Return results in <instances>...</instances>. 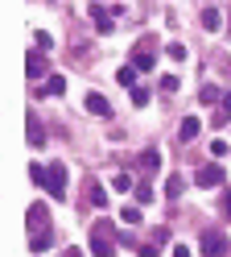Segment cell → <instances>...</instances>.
<instances>
[{"label": "cell", "mask_w": 231, "mask_h": 257, "mask_svg": "<svg viewBox=\"0 0 231 257\" xmlns=\"http://www.w3.org/2000/svg\"><path fill=\"white\" fill-rule=\"evenodd\" d=\"M132 191H136V199H140V207H144V203H148V199H153V191H148V187H144V183H140V187H132Z\"/></svg>", "instance_id": "4316f807"}, {"label": "cell", "mask_w": 231, "mask_h": 257, "mask_svg": "<svg viewBox=\"0 0 231 257\" xmlns=\"http://www.w3.org/2000/svg\"><path fill=\"white\" fill-rule=\"evenodd\" d=\"M227 120H231V91L223 95V100H219V104H214V124H219V128H223Z\"/></svg>", "instance_id": "7c38bea8"}, {"label": "cell", "mask_w": 231, "mask_h": 257, "mask_svg": "<svg viewBox=\"0 0 231 257\" xmlns=\"http://www.w3.org/2000/svg\"><path fill=\"white\" fill-rule=\"evenodd\" d=\"M91 21H95V29H99V34H116V29H120V25H116V17H112V13H108V5H104V0H91Z\"/></svg>", "instance_id": "277c9868"}, {"label": "cell", "mask_w": 231, "mask_h": 257, "mask_svg": "<svg viewBox=\"0 0 231 257\" xmlns=\"http://www.w3.org/2000/svg\"><path fill=\"white\" fill-rule=\"evenodd\" d=\"M157 166H161V154H157V150H144V154H140V170H144V174H153Z\"/></svg>", "instance_id": "2e32d148"}, {"label": "cell", "mask_w": 231, "mask_h": 257, "mask_svg": "<svg viewBox=\"0 0 231 257\" xmlns=\"http://www.w3.org/2000/svg\"><path fill=\"white\" fill-rule=\"evenodd\" d=\"M161 91L174 95V91H178V75H165V79H161Z\"/></svg>", "instance_id": "d4e9b609"}, {"label": "cell", "mask_w": 231, "mask_h": 257, "mask_svg": "<svg viewBox=\"0 0 231 257\" xmlns=\"http://www.w3.org/2000/svg\"><path fill=\"white\" fill-rule=\"evenodd\" d=\"M198 133H202V124H198V116H186V120H182V128H178V137H182V141H194Z\"/></svg>", "instance_id": "8fae6325"}, {"label": "cell", "mask_w": 231, "mask_h": 257, "mask_svg": "<svg viewBox=\"0 0 231 257\" xmlns=\"http://www.w3.org/2000/svg\"><path fill=\"white\" fill-rule=\"evenodd\" d=\"M120 220H124V224H140V207H136V203H128L124 212H120Z\"/></svg>", "instance_id": "603a6c76"}, {"label": "cell", "mask_w": 231, "mask_h": 257, "mask_svg": "<svg viewBox=\"0 0 231 257\" xmlns=\"http://www.w3.org/2000/svg\"><path fill=\"white\" fill-rule=\"evenodd\" d=\"M46 67H50V62H46L38 50H33V54L25 58V75H29V79H42V75H46Z\"/></svg>", "instance_id": "9c48e42d"}, {"label": "cell", "mask_w": 231, "mask_h": 257, "mask_svg": "<svg viewBox=\"0 0 231 257\" xmlns=\"http://www.w3.org/2000/svg\"><path fill=\"white\" fill-rule=\"evenodd\" d=\"M194 183L198 187H219L223 183V166H198L194 170Z\"/></svg>", "instance_id": "52a82bcc"}, {"label": "cell", "mask_w": 231, "mask_h": 257, "mask_svg": "<svg viewBox=\"0 0 231 257\" xmlns=\"http://www.w3.org/2000/svg\"><path fill=\"white\" fill-rule=\"evenodd\" d=\"M33 183H42L50 191V199H62L66 195V166L54 162V166H33Z\"/></svg>", "instance_id": "6da1fadb"}, {"label": "cell", "mask_w": 231, "mask_h": 257, "mask_svg": "<svg viewBox=\"0 0 231 257\" xmlns=\"http://www.w3.org/2000/svg\"><path fill=\"white\" fill-rule=\"evenodd\" d=\"M112 187H116V191H132V174H116Z\"/></svg>", "instance_id": "cb8c5ba5"}, {"label": "cell", "mask_w": 231, "mask_h": 257, "mask_svg": "<svg viewBox=\"0 0 231 257\" xmlns=\"http://www.w3.org/2000/svg\"><path fill=\"white\" fill-rule=\"evenodd\" d=\"M29 228H33V232H46V228H50V220H46L42 207H29Z\"/></svg>", "instance_id": "9a60e30c"}, {"label": "cell", "mask_w": 231, "mask_h": 257, "mask_svg": "<svg viewBox=\"0 0 231 257\" xmlns=\"http://www.w3.org/2000/svg\"><path fill=\"white\" fill-rule=\"evenodd\" d=\"M62 91H66V79L62 75H50L46 79V95H62Z\"/></svg>", "instance_id": "d6986e66"}, {"label": "cell", "mask_w": 231, "mask_h": 257, "mask_svg": "<svg viewBox=\"0 0 231 257\" xmlns=\"http://www.w3.org/2000/svg\"><path fill=\"white\" fill-rule=\"evenodd\" d=\"M82 104H87V112H91V116H112V104H108L99 91H87V95H82Z\"/></svg>", "instance_id": "ba28073f"}, {"label": "cell", "mask_w": 231, "mask_h": 257, "mask_svg": "<svg viewBox=\"0 0 231 257\" xmlns=\"http://www.w3.org/2000/svg\"><path fill=\"white\" fill-rule=\"evenodd\" d=\"M62 257H87V253H82V249H74V245H70V249H66Z\"/></svg>", "instance_id": "f546056e"}, {"label": "cell", "mask_w": 231, "mask_h": 257, "mask_svg": "<svg viewBox=\"0 0 231 257\" xmlns=\"http://www.w3.org/2000/svg\"><path fill=\"white\" fill-rule=\"evenodd\" d=\"M29 146H46V128L38 124V116L29 112Z\"/></svg>", "instance_id": "5bb4252c"}, {"label": "cell", "mask_w": 231, "mask_h": 257, "mask_svg": "<svg viewBox=\"0 0 231 257\" xmlns=\"http://www.w3.org/2000/svg\"><path fill=\"white\" fill-rule=\"evenodd\" d=\"M38 46H42V54H46V50H54V38H50V34H38Z\"/></svg>", "instance_id": "83f0119b"}, {"label": "cell", "mask_w": 231, "mask_h": 257, "mask_svg": "<svg viewBox=\"0 0 231 257\" xmlns=\"http://www.w3.org/2000/svg\"><path fill=\"white\" fill-rule=\"evenodd\" d=\"M198 100H202V104H219V100H223V91L214 87V83H202V91H198Z\"/></svg>", "instance_id": "ac0fdd59"}, {"label": "cell", "mask_w": 231, "mask_h": 257, "mask_svg": "<svg viewBox=\"0 0 231 257\" xmlns=\"http://www.w3.org/2000/svg\"><path fill=\"white\" fill-rule=\"evenodd\" d=\"M116 79H120L124 87H136V67H120V75H116Z\"/></svg>", "instance_id": "44dd1931"}, {"label": "cell", "mask_w": 231, "mask_h": 257, "mask_svg": "<svg viewBox=\"0 0 231 257\" xmlns=\"http://www.w3.org/2000/svg\"><path fill=\"white\" fill-rule=\"evenodd\" d=\"M198 249H202L206 257H223L227 253V236L223 232H202L198 236Z\"/></svg>", "instance_id": "5b68a950"}, {"label": "cell", "mask_w": 231, "mask_h": 257, "mask_svg": "<svg viewBox=\"0 0 231 257\" xmlns=\"http://www.w3.org/2000/svg\"><path fill=\"white\" fill-rule=\"evenodd\" d=\"M87 195H91V203H95V207H104V203H108V195H104V187H99V183H91V187H87Z\"/></svg>", "instance_id": "7402d4cb"}, {"label": "cell", "mask_w": 231, "mask_h": 257, "mask_svg": "<svg viewBox=\"0 0 231 257\" xmlns=\"http://www.w3.org/2000/svg\"><path fill=\"white\" fill-rule=\"evenodd\" d=\"M132 104L144 108V104H148V91H144V87H132Z\"/></svg>", "instance_id": "484cf974"}, {"label": "cell", "mask_w": 231, "mask_h": 257, "mask_svg": "<svg viewBox=\"0 0 231 257\" xmlns=\"http://www.w3.org/2000/svg\"><path fill=\"white\" fill-rule=\"evenodd\" d=\"M165 54H170L174 62H186V46H182V42H170V46H165Z\"/></svg>", "instance_id": "ffe728a7"}, {"label": "cell", "mask_w": 231, "mask_h": 257, "mask_svg": "<svg viewBox=\"0 0 231 257\" xmlns=\"http://www.w3.org/2000/svg\"><path fill=\"white\" fill-rule=\"evenodd\" d=\"M54 245V228H46V232H29V249L33 253H42V249H50Z\"/></svg>", "instance_id": "30bf717a"}, {"label": "cell", "mask_w": 231, "mask_h": 257, "mask_svg": "<svg viewBox=\"0 0 231 257\" xmlns=\"http://www.w3.org/2000/svg\"><path fill=\"white\" fill-rule=\"evenodd\" d=\"M223 212L231 216V191H227V195H223Z\"/></svg>", "instance_id": "4dcf8cb0"}, {"label": "cell", "mask_w": 231, "mask_h": 257, "mask_svg": "<svg viewBox=\"0 0 231 257\" xmlns=\"http://www.w3.org/2000/svg\"><path fill=\"white\" fill-rule=\"evenodd\" d=\"M174 257H190V249L186 245H174Z\"/></svg>", "instance_id": "f1b7e54d"}, {"label": "cell", "mask_w": 231, "mask_h": 257, "mask_svg": "<svg viewBox=\"0 0 231 257\" xmlns=\"http://www.w3.org/2000/svg\"><path fill=\"white\" fill-rule=\"evenodd\" d=\"M182 191H186V179H182V174H170V183H165V195H170V199H178Z\"/></svg>", "instance_id": "e0dca14e"}, {"label": "cell", "mask_w": 231, "mask_h": 257, "mask_svg": "<svg viewBox=\"0 0 231 257\" xmlns=\"http://www.w3.org/2000/svg\"><path fill=\"white\" fill-rule=\"evenodd\" d=\"M108 5V13L116 17V25H136L140 17H144V5L140 0H104Z\"/></svg>", "instance_id": "7a4b0ae2"}, {"label": "cell", "mask_w": 231, "mask_h": 257, "mask_svg": "<svg viewBox=\"0 0 231 257\" xmlns=\"http://www.w3.org/2000/svg\"><path fill=\"white\" fill-rule=\"evenodd\" d=\"M132 67L136 71H153V42H136V50H132Z\"/></svg>", "instance_id": "8992f818"}, {"label": "cell", "mask_w": 231, "mask_h": 257, "mask_svg": "<svg viewBox=\"0 0 231 257\" xmlns=\"http://www.w3.org/2000/svg\"><path fill=\"white\" fill-rule=\"evenodd\" d=\"M219 25H223V13L219 9H202V29H206V34H214Z\"/></svg>", "instance_id": "4fadbf2b"}, {"label": "cell", "mask_w": 231, "mask_h": 257, "mask_svg": "<svg viewBox=\"0 0 231 257\" xmlns=\"http://www.w3.org/2000/svg\"><path fill=\"white\" fill-rule=\"evenodd\" d=\"M116 228L108 220H99V224H91V253L95 257H112L116 253V236H112Z\"/></svg>", "instance_id": "3957f363"}]
</instances>
